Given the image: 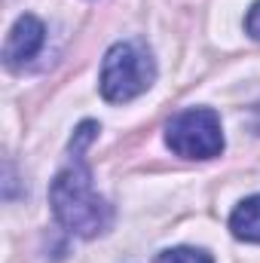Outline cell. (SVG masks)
<instances>
[{
	"instance_id": "obj_1",
	"label": "cell",
	"mask_w": 260,
	"mask_h": 263,
	"mask_svg": "<svg viewBox=\"0 0 260 263\" xmlns=\"http://www.w3.org/2000/svg\"><path fill=\"white\" fill-rule=\"evenodd\" d=\"M49 205L55 220L80 239H95L110 227V205L98 196L92 172L80 150H70V162L55 175L49 187Z\"/></svg>"
},
{
	"instance_id": "obj_2",
	"label": "cell",
	"mask_w": 260,
	"mask_h": 263,
	"mask_svg": "<svg viewBox=\"0 0 260 263\" xmlns=\"http://www.w3.org/2000/svg\"><path fill=\"white\" fill-rule=\"evenodd\" d=\"M156 80V62L150 49L138 40L114 43L101 65V95L110 104H126L132 98L144 95Z\"/></svg>"
},
{
	"instance_id": "obj_3",
	"label": "cell",
	"mask_w": 260,
	"mask_h": 263,
	"mask_svg": "<svg viewBox=\"0 0 260 263\" xmlns=\"http://www.w3.org/2000/svg\"><path fill=\"white\" fill-rule=\"evenodd\" d=\"M165 144L184 159H214L224 150L220 117L211 107H190L165 126Z\"/></svg>"
},
{
	"instance_id": "obj_4",
	"label": "cell",
	"mask_w": 260,
	"mask_h": 263,
	"mask_svg": "<svg viewBox=\"0 0 260 263\" xmlns=\"http://www.w3.org/2000/svg\"><path fill=\"white\" fill-rule=\"evenodd\" d=\"M43 40H46V28L37 15H18L15 25L9 28L6 34V43H3V62L6 67H22L25 62H31L40 49H43Z\"/></svg>"
},
{
	"instance_id": "obj_5",
	"label": "cell",
	"mask_w": 260,
	"mask_h": 263,
	"mask_svg": "<svg viewBox=\"0 0 260 263\" xmlns=\"http://www.w3.org/2000/svg\"><path fill=\"white\" fill-rule=\"evenodd\" d=\"M230 233L239 242H254V245H260V193L242 199L236 205V211L230 214Z\"/></svg>"
},
{
	"instance_id": "obj_6",
	"label": "cell",
	"mask_w": 260,
	"mask_h": 263,
	"mask_svg": "<svg viewBox=\"0 0 260 263\" xmlns=\"http://www.w3.org/2000/svg\"><path fill=\"white\" fill-rule=\"evenodd\" d=\"M153 263H214V257L202 248H169Z\"/></svg>"
},
{
	"instance_id": "obj_7",
	"label": "cell",
	"mask_w": 260,
	"mask_h": 263,
	"mask_svg": "<svg viewBox=\"0 0 260 263\" xmlns=\"http://www.w3.org/2000/svg\"><path fill=\"white\" fill-rule=\"evenodd\" d=\"M245 31H248L254 40H260V0L248 9V15H245Z\"/></svg>"
}]
</instances>
